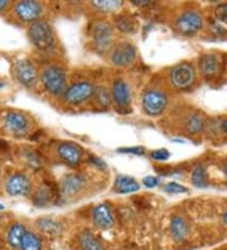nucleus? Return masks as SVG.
Wrapping results in <instances>:
<instances>
[{"mask_svg": "<svg viewBox=\"0 0 227 250\" xmlns=\"http://www.w3.org/2000/svg\"><path fill=\"white\" fill-rule=\"evenodd\" d=\"M139 183L129 176H118L115 181V189L119 193H131L139 191Z\"/></svg>", "mask_w": 227, "mask_h": 250, "instance_id": "18", "label": "nucleus"}, {"mask_svg": "<svg viewBox=\"0 0 227 250\" xmlns=\"http://www.w3.org/2000/svg\"><path fill=\"white\" fill-rule=\"evenodd\" d=\"M164 191L168 193H183V192H187V188H186L185 186L179 185V183L170 182V183H166L165 186H164Z\"/></svg>", "mask_w": 227, "mask_h": 250, "instance_id": "31", "label": "nucleus"}, {"mask_svg": "<svg viewBox=\"0 0 227 250\" xmlns=\"http://www.w3.org/2000/svg\"><path fill=\"white\" fill-rule=\"evenodd\" d=\"M21 250H42V241L34 232L27 231L21 244Z\"/></svg>", "mask_w": 227, "mask_h": 250, "instance_id": "24", "label": "nucleus"}, {"mask_svg": "<svg viewBox=\"0 0 227 250\" xmlns=\"http://www.w3.org/2000/svg\"><path fill=\"white\" fill-rule=\"evenodd\" d=\"M79 240L83 250H103V244L90 231L81 232Z\"/></svg>", "mask_w": 227, "mask_h": 250, "instance_id": "23", "label": "nucleus"}, {"mask_svg": "<svg viewBox=\"0 0 227 250\" xmlns=\"http://www.w3.org/2000/svg\"><path fill=\"white\" fill-rule=\"evenodd\" d=\"M111 96L112 100L115 101V104L118 105L119 109H126L130 104L131 100V92L129 86L124 81H116L112 85L111 90Z\"/></svg>", "mask_w": 227, "mask_h": 250, "instance_id": "15", "label": "nucleus"}, {"mask_svg": "<svg viewBox=\"0 0 227 250\" xmlns=\"http://www.w3.org/2000/svg\"><path fill=\"white\" fill-rule=\"evenodd\" d=\"M221 68V62L220 57L215 53H207L202 56L200 60V71L205 77H215L217 76Z\"/></svg>", "mask_w": 227, "mask_h": 250, "instance_id": "16", "label": "nucleus"}, {"mask_svg": "<svg viewBox=\"0 0 227 250\" xmlns=\"http://www.w3.org/2000/svg\"><path fill=\"white\" fill-rule=\"evenodd\" d=\"M192 183L197 187H207V174L205 166H197L192 172Z\"/></svg>", "mask_w": 227, "mask_h": 250, "instance_id": "28", "label": "nucleus"}, {"mask_svg": "<svg viewBox=\"0 0 227 250\" xmlns=\"http://www.w3.org/2000/svg\"><path fill=\"white\" fill-rule=\"evenodd\" d=\"M143 183H144V186L149 187V188H153L158 185V178L154 177V176H148L143 180Z\"/></svg>", "mask_w": 227, "mask_h": 250, "instance_id": "35", "label": "nucleus"}, {"mask_svg": "<svg viewBox=\"0 0 227 250\" xmlns=\"http://www.w3.org/2000/svg\"><path fill=\"white\" fill-rule=\"evenodd\" d=\"M131 3L138 6H148L150 4V1H148V0H133Z\"/></svg>", "mask_w": 227, "mask_h": 250, "instance_id": "37", "label": "nucleus"}, {"mask_svg": "<svg viewBox=\"0 0 227 250\" xmlns=\"http://www.w3.org/2000/svg\"><path fill=\"white\" fill-rule=\"evenodd\" d=\"M3 87H4V83H1V81H0V90L3 89Z\"/></svg>", "mask_w": 227, "mask_h": 250, "instance_id": "42", "label": "nucleus"}, {"mask_svg": "<svg viewBox=\"0 0 227 250\" xmlns=\"http://www.w3.org/2000/svg\"><path fill=\"white\" fill-rule=\"evenodd\" d=\"M8 6H9V1H6V0H0V12H1V10H5Z\"/></svg>", "mask_w": 227, "mask_h": 250, "instance_id": "38", "label": "nucleus"}, {"mask_svg": "<svg viewBox=\"0 0 227 250\" xmlns=\"http://www.w3.org/2000/svg\"><path fill=\"white\" fill-rule=\"evenodd\" d=\"M28 37L30 42L38 49H49L55 46V34L51 25L44 21H37L28 28Z\"/></svg>", "mask_w": 227, "mask_h": 250, "instance_id": "2", "label": "nucleus"}, {"mask_svg": "<svg viewBox=\"0 0 227 250\" xmlns=\"http://www.w3.org/2000/svg\"><path fill=\"white\" fill-rule=\"evenodd\" d=\"M136 48L133 43L124 41L119 43L118 46L112 48L111 55H110V61L112 64L118 67H126L129 64L135 61Z\"/></svg>", "mask_w": 227, "mask_h": 250, "instance_id": "4", "label": "nucleus"}, {"mask_svg": "<svg viewBox=\"0 0 227 250\" xmlns=\"http://www.w3.org/2000/svg\"><path fill=\"white\" fill-rule=\"evenodd\" d=\"M91 4H92L97 10H101V12L103 13H111L120 9L124 3H123V1H119V0H94Z\"/></svg>", "mask_w": 227, "mask_h": 250, "instance_id": "26", "label": "nucleus"}, {"mask_svg": "<svg viewBox=\"0 0 227 250\" xmlns=\"http://www.w3.org/2000/svg\"><path fill=\"white\" fill-rule=\"evenodd\" d=\"M215 16H216V18H217V21H220L221 23L227 24V3L220 4V5L216 8Z\"/></svg>", "mask_w": 227, "mask_h": 250, "instance_id": "32", "label": "nucleus"}, {"mask_svg": "<svg viewBox=\"0 0 227 250\" xmlns=\"http://www.w3.org/2000/svg\"><path fill=\"white\" fill-rule=\"evenodd\" d=\"M115 24L121 33H134L136 29L135 21L129 16H118L115 18Z\"/></svg>", "mask_w": 227, "mask_h": 250, "instance_id": "25", "label": "nucleus"}, {"mask_svg": "<svg viewBox=\"0 0 227 250\" xmlns=\"http://www.w3.org/2000/svg\"><path fill=\"white\" fill-rule=\"evenodd\" d=\"M95 87L88 81H81V83H73L71 87L66 90L63 98L66 103L72 105L81 104L83 101L88 100L94 95Z\"/></svg>", "mask_w": 227, "mask_h": 250, "instance_id": "8", "label": "nucleus"}, {"mask_svg": "<svg viewBox=\"0 0 227 250\" xmlns=\"http://www.w3.org/2000/svg\"><path fill=\"white\" fill-rule=\"evenodd\" d=\"M90 36L99 52H106L114 42V29L105 21H94L90 25Z\"/></svg>", "mask_w": 227, "mask_h": 250, "instance_id": "3", "label": "nucleus"}, {"mask_svg": "<svg viewBox=\"0 0 227 250\" xmlns=\"http://www.w3.org/2000/svg\"><path fill=\"white\" fill-rule=\"evenodd\" d=\"M90 162L95 166V167L99 168V169H105L106 168V163L103 161V159L99 158V157H91Z\"/></svg>", "mask_w": 227, "mask_h": 250, "instance_id": "36", "label": "nucleus"}, {"mask_svg": "<svg viewBox=\"0 0 227 250\" xmlns=\"http://www.w3.org/2000/svg\"><path fill=\"white\" fill-rule=\"evenodd\" d=\"M225 174H226V178H227V163L226 166H225Z\"/></svg>", "mask_w": 227, "mask_h": 250, "instance_id": "41", "label": "nucleus"}, {"mask_svg": "<svg viewBox=\"0 0 227 250\" xmlns=\"http://www.w3.org/2000/svg\"><path fill=\"white\" fill-rule=\"evenodd\" d=\"M57 152L60 158L70 166L79 165L82 159V156H83L81 146L75 143H71V142L61 143L57 148Z\"/></svg>", "mask_w": 227, "mask_h": 250, "instance_id": "12", "label": "nucleus"}, {"mask_svg": "<svg viewBox=\"0 0 227 250\" xmlns=\"http://www.w3.org/2000/svg\"><path fill=\"white\" fill-rule=\"evenodd\" d=\"M92 96L96 100V104L101 107H107L110 105V101H111L110 92L105 87H97V89H95Z\"/></svg>", "mask_w": 227, "mask_h": 250, "instance_id": "29", "label": "nucleus"}, {"mask_svg": "<svg viewBox=\"0 0 227 250\" xmlns=\"http://www.w3.org/2000/svg\"><path fill=\"white\" fill-rule=\"evenodd\" d=\"M92 217H94V223L100 229L107 230L114 225V216H112L111 208L106 204H101L96 206L94 208V212H92Z\"/></svg>", "mask_w": 227, "mask_h": 250, "instance_id": "17", "label": "nucleus"}, {"mask_svg": "<svg viewBox=\"0 0 227 250\" xmlns=\"http://www.w3.org/2000/svg\"><path fill=\"white\" fill-rule=\"evenodd\" d=\"M14 14L21 21L32 24L34 21H40L41 16L43 14V5L38 1H33V0L21 1L14 5Z\"/></svg>", "mask_w": 227, "mask_h": 250, "instance_id": "7", "label": "nucleus"}, {"mask_svg": "<svg viewBox=\"0 0 227 250\" xmlns=\"http://www.w3.org/2000/svg\"><path fill=\"white\" fill-rule=\"evenodd\" d=\"M41 81L44 89L55 96L64 95L67 90V76L62 67L56 64H49L41 72Z\"/></svg>", "mask_w": 227, "mask_h": 250, "instance_id": "1", "label": "nucleus"}, {"mask_svg": "<svg viewBox=\"0 0 227 250\" xmlns=\"http://www.w3.org/2000/svg\"><path fill=\"white\" fill-rule=\"evenodd\" d=\"M221 125H222V130H224L225 133H226V134H227V118L224 120V122H222Z\"/></svg>", "mask_w": 227, "mask_h": 250, "instance_id": "39", "label": "nucleus"}, {"mask_svg": "<svg viewBox=\"0 0 227 250\" xmlns=\"http://www.w3.org/2000/svg\"><path fill=\"white\" fill-rule=\"evenodd\" d=\"M30 180L21 173L13 174L5 183V191L9 196H27L30 192Z\"/></svg>", "mask_w": 227, "mask_h": 250, "instance_id": "11", "label": "nucleus"}, {"mask_svg": "<svg viewBox=\"0 0 227 250\" xmlns=\"http://www.w3.org/2000/svg\"><path fill=\"white\" fill-rule=\"evenodd\" d=\"M189 228L188 224L182 216H174L170 221V232H172L173 238L177 240H183L188 235Z\"/></svg>", "mask_w": 227, "mask_h": 250, "instance_id": "20", "label": "nucleus"}, {"mask_svg": "<svg viewBox=\"0 0 227 250\" xmlns=\"http://www.w3.org/2000/svg\"><path fill=\"white\" fill-rule=\"evenodd\" d=\"M27 232L25 228L21 224H14L9 228L8 230V234H6V241L8 244L10 245L14 249H18L21 248V240L24 238V234Z\"/></svg>", "mask_w": 227, "mask_h": 250, "instance_id": "19", "label": "nucleus"}, {"mask_svg": "<svg viewBox=\"0 0 227 250\" xmlns=\"http://www.w3.org/2000/svg\"><path fill=\"white\" fill-rule=\"evenodd\" d=\"M37 226L42 230L45 234L51 235H58L61 231V225L52 219H47V217H43L37 221Z\"/></svg>", "mask_w": 227, "mask_h": 250, "instance_id": "27", "label": "nucleus"}, {"mask_svg": "<svg viewBox=\"0 0 227 250\" xmlns=\"http://www.w3.org/2000/svg\"><path fill=\"white\" fill-rule=\"evenodd\" d=\"M3 208H4V206L1 204H0V210H3Z\"/></svg>", "mask_w": 227, "mask_h": 250, "instance_id": "43", "label": "nucleus"}, {"mask_svg": "<svg viewBox=\"0 0 227 250\" xmlns=\"http://www.w3.org/2000/svg\"><path fill=\"white\" fill-rule=\"evenodd\" d=\"M168 104V98L159 90H149L143 96V109L148 115L157 116L164 111Z\"/></svg>", "mask_w": 227, "mask_h": 250, "instance_id": "5", "label": "nucleus"}, {"mask_svg": "<svg viewBox=\"0 0 227 250\" xmlns=\"http://www.w3.org/2000/svg\"><path fill=\"white\" fill-rule=\"evenodd\" d=\"M205 125H206V120L202 114L194 113L188 116L187 122H186V129L191 134H198L205 129Z\"/></svg>", "mask_w": 227, "mask_h": 250, "instance_id": "22", "label": "nucleus"}, {"mask_svg": "<svg viewBox=\"0 0 227 250\" xmlns=\"http://www.w3.org/2000/svg\"><path fill=\"white\" fill-rule=\"evenodd\" d=\"M55 196V189L52 188V186L44 185V186L41 187V188L37 191L36 195H34V204H36L37 206H47V205H49L53 201Z\"/></svg>", "mask_w": 227, "mask_h": 250, "instance_id": "21", "label": "nucleus"}, {"mask_svg": "<svg viewBox=\"0 0 227 250\" xmlns=\"http://www.w3.org/2000/svg\"><path fill=\"white\" fill-rule=\"evenodd\" d=\"M14 76L21 85L32 89L37 85L38 73H37L34 64L29 60H19L14 64Z\"/></svg>", "mask_w": 227, "mask_h": 250, "instance_id": "6", "label": "nucleus"}, {"mask_svg": "<svg viewBox=\"0 0 227 250\" xmlns=\"http://www.w3.org/2000/svg\"><path fill=\"white\" fill-rule=\"evenodd\" d=\"M86 185V180L81 174H67L61 181V192L66 197L79 193Z\"/></svg>", "mask_w": 227, "mask_h": 250, "instance_id": "14", "label": "nucleus"}, {"mask_svg": "<svg viewBox=\"0 0 227 250\" xmlns=\"http://www.w3.org/2000/svg\"><path fill=\"white\" fill-rule=\"evenodd\" d=\"M196 72L191 63H179L170 71V81L177 89H187L193 83Z\"/></svg>", "mask_w": 227, "mask_h": 250, "instance_id": "9", "label": "nucleus"}, {"mask_svg": "<svg viewBox=\"0 0 227 250\" xmlns=\"http://www.w3.org/2000/svg\"><path fill=\"white\" fill-rule=\"evenodd\" d=\"M118 152H120V153H130V154H138V156H142V154H144V148H143V146H130V148H119Z\"/></svg>", "mask_w": 227, "mask_h": 250, "instance_id": "34", "label": "nucleus"}, {"mask_svg": "<svg viewBox=\"0 0 227 250\" xmlns=\"http://www.w3.org/2000/svg\"><path fill=\"white\" fill-rule=\"evenodd\" d=\"M203 27V18L198 12L188 10L177 18L176 28L182 34H194Z\"/></svg>", "mask_w": 227, "mask_h": 250, "instance_id": "10", "label": "nucleus"}, {"mask_svg": "<svg viewBox=\"0 0 227 250\" xmlns=\"http://www.w3.org/2000/svg\"><path fill=\"white\" fill-rule=\"evenodd\" d=\"M150 156L151 158L155 159V161H166V159L170 157V153L166 149H158L153 150Z\"/></svg>", "mask_w": 227, "mask_h": 250, "instance_id": "33", "label": "nucleus"}, {"mask_svg": "<svg viewBox=\"0 0 227 250\" xmlns=\"http://www.w3.org/2000/svg\"><path fill=\"white\" fill-rule=\"evenodd\" d=\"M224 221H225V224H226V225H227V211H226V212H225V215H224Z\"/></svg>", "mask_w": 227, "mask_h": 250, "instance_id": "40", "label": "nucleus"}, {"mask_svg": "<svg viewBox=\"0 0 227 250\" xmlns=\"http://www.w3.org/2000/svg\"><path fill=\"white\" fill-rule=\"evenodd\" d=\"M24 156L28 162V165L32 166L33 168H40L41 166H42V159H41V157L38 156L36 152H33V150H27V152L24 153Z\"/></svg>", "mask_w": 227, "mask_h": 250, "instance_id": "30", "label": "nucleus"}, {"mask_svg": "<svg viewBox=\"0 0 227 250\" xmlns=\"http://www.w3.org/2000/svg\"><path fill=\"white\" fill-rule=\"evenodd\" d=\"M5 128L13 134H24L29 129V119L23 113H18V111L9 113L5 118Z\"/></svg>", "mask_w": 227, "mask_h": 250, "instance_id": "13", "label": "nucleus"}]
</instances>
